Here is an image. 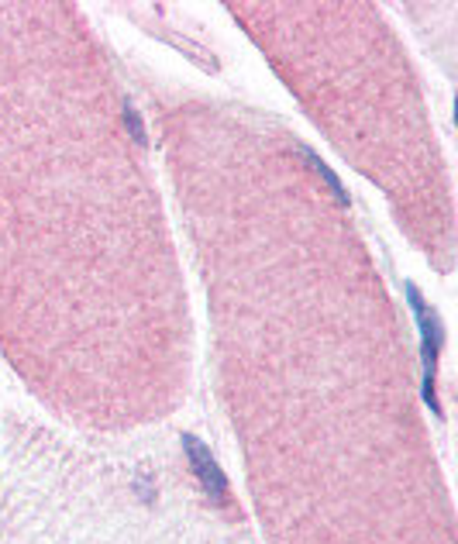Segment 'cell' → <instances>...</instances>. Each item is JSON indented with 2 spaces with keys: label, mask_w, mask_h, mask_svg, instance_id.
<instances>
[{
  "label": "cell",
  "mask_w": 458,
  "mask_h": 544,
  "mask_svg": "<svg viewBox=\"0 0 458 544\" xmlns=\"http://www.w3.org/2000/svg\"><path fill=\"white\" fill-rule=\"evenodd\" d=\"M407 303H411L413 317H417V331H421V365H424V400L427 406L438 414V393H434V375H438V352L444 344V331L438 324V313L424 303L421 290L407 282Z\"/></svg>",
  "instance_id": "6da1fadb"
},
{
  "label": "cell",
  "mask_w": 458,
  "mask_h": 544,
  "mask_svg": "<svg viewBox=\"0 0 458 544\" xmlns=\"http://www.w3.org/2000/svg\"><path fill=\"white\" fill-rule=\"evenodd\" d=\"M303 156H307V162H310V169H314L317 176H324V180H328V187H331L334 200L341 203V207H348V193H345V187H341V180H338V176H334V172L328 169V166H324V162H321L314 152H303Z\"/></svg>",
  "instance_id": "3957f363"
},
{
  "label": "cell",
  "mask_w": 458,
  "mask_h": 544,
  "mask_svg": "<svg viewBox=\"0 0 458 544\" xmlns=\"http://www.w3.org/2000/svg\"><path fill=\"white\" fill-rule=\"evenodd\" d=\"M125 125L131 131V139L138 141V145H145V125L142 118H138V110H135V104H125Z\"/></svg>",
  "instance_id": "277c9868"
},
{
  "label": "cell",
  "mask_w": 458,
  "mask_h": 544,
  "mask_svg": "<svg viewBox=\"0 0 458 544\" xmlns=\"http://www.w3.org/2000/svg\"><path fill=\"white\" fill-rule=\"evenodd\" d=\"M183 448H187V458H190L193 476L200 479V489L214 503H228V479H224L221 466L214 462V455L207 448L204 441H197L193 435H183Z\"/></svg>",
  "instance_id": "7a4b0ae2"
}]
</instances>
